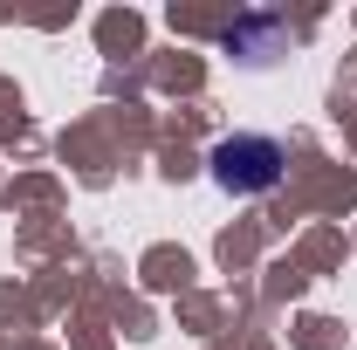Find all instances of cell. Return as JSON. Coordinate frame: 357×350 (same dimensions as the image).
Wrapping results in <instances>:
<instances>
[{
	"label": "cell",
	"instance_id": "cell-1",
	"mask_svg": "<svg viewBox=\"0 0 357 350\" xmlns=\"http://www.w3.org/2000/svg\"><path fill=\"white\" fill-rule=\"evenodd\" d=\"M282 172H289V151L275 137H227V144H213V178L227 192H241V199L248 192H275Z\"/></svg>",
	"mask_w": 357,
	"mask_h": 350
}]
</instances>
